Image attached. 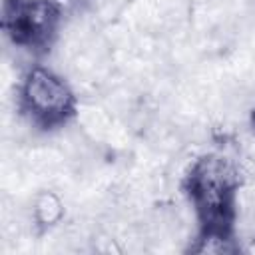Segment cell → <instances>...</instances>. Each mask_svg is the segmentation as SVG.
<instances>
[{"mask_svg": "<svg viewBox=\"0 0 255 255\" xmlns=\"http://www.w3.org/2000/svg\"><path fill=\"white\" fill-rule=\"evenodd\" d=\"M189 191L207 233L227 235L233 195V171L227 161L215 155L199 159L189 175Z\"/></svg>", "mask_w": 255, "mask_h": 255, "instance_id": "cell-1", "label": "cell"}, {"mask_svg": "<svg viewBox=\"0 0 255 255\" xmlns=\"http://www.w3.org/2000/svg\"><path fill=\"white\" fill-rule=\"evenodd\" d=\"M60 10L50 0H8L4 28L20 46H42L56 30Z\"/></svg>", "mask_w": 255, "mask_h": 255, "instance_id": "cell-2", "label": "cell"}, {"mask_svg": "<svg viewBox=\"0 0 255 255\" xmlns=\"http://www.w3.org/2000/svg\"><path fill=\"white\" fill-rule=\"evenodd\" d=\"M22 100L32 118L44 126L64 122L72 112V94L68 86L44 68H34L28 74L22 88Z\"/></svg>", "mask_w": 255, "mask_h": 255, "instance_id": "cell-3", "label": "cell"}, {"mask_svg": "<svg viewBox=\"0 0 255 255\" xmlns=\"http://www.w3.org/2000/svg\"><path fill=\"white\" fill-rule=\"evenodd\" d=\"M34 215H36V219H38L42 225L56 223V221L60 219V215H62V203H60L58 197H54L52 193H46V195H42V197L36 201Z\"/></svg>", "mask_w": 255, "mask_h": 255, "instance_id": "cell-4", "label": "cell"}]
</instances>
